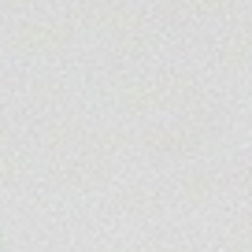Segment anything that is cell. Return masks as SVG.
<instances>
[{"mask_svg":"<svg viewBox=\"0 0 252 252\" xmlns=\"http://www.w3.org/2000/svg\"><path fill=\"white\" fill-rule=\"evenodd\" d=\"M82 15H86V23H93V26H115V30L134 26V15H130L123 4H86Z\"/></svg>","mask_w":252,"mask_h":252,"instance_id":"2","label":"cell"},{"mask_svg":"<svg viewBox=\"0 0 252 252\" xmlns=\"http://www.w3.org/2000/svg\"><path fill=\"white\" fill-rule=\"evenodd\" d=\"M19 41L26 48H33V52H48V48H60L67 41V30L60 23H30V26H23Z\"/></svg>","mask_w":252,"mask_h":252,"instance_id":"1","label":"cell"},{"mask_svg":"<svg viewBox=\"0 0 252 252\" xmlns=\"http://www.w3.org/2000/svg\"><path fill=\"white\" fill-rule=\"evenodd\" d=\"M234 4L237 0H174L171 8H178V11H226Z\"/></svg>","mask_w":252,"mask_h":252,"instance_id":"3","label":"cell"}]
</instances>
